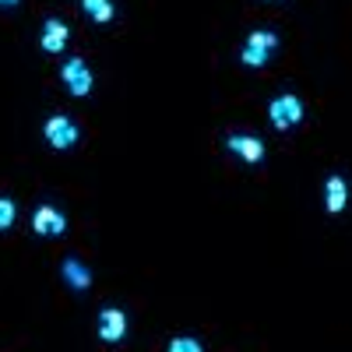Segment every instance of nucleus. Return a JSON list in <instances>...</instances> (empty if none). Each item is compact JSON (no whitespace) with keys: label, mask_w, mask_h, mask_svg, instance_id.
Returning <instances> with one entry per match:
<instances>
[{"label":"nucleus","mask_w":352,"mask_h":352,"mask_svg":"<svg viewBox=\"0 0 352 352\" xmlns=\"http://www.w3.org/2000/svg\"><path fill=\"white\" fill-rule=\"evenodd\" d=\"M60 78L67 85V92L74 99H85L88 92H92V67H88L81 56H71V60L60 64Z\"/></svg>","instance_id":"20e7f679"},{"label":"nucleus","mask_w":352,"mask_h":352,"mask_svg":"<svg viewBox=\"0 0 352 352\" xmlns=\"http://www.w3.org/2000/svg\"><path fill=\"white\" fill-rule=\"evenodd\" d=\"M14 215H18V204L11 197H0V232H8L14 226Z\"/></svg>","instance_id":"f8f14e48"},{"label":"nucleus","mask_w":352,"mask_h":352,"mask_svg":"<svg viewBox=\"0 0 352 352\" xmlns=\"http://www.w3.org/2000/svg\"><path fill=\"white\" fill-rule=\"evenodd\" d=\"M81 11L92 18V21H99V25H106V21H113L116 18V8H113V0H81Z\"/></svg>","instance_id":"9b49d317"},{"label":"nucleus","mask_w":352,"mask_h":352,"mask_svg":"<svg viewBox=\"0 0 352 352\" xmlns=\"http://www.w3.org/2000/svg\"><path fill=\"white\" fill-rule=\"evenodd\" d=\"M345 204H349V184H345V176L331 173L324 180V208H328V215H342Z\"/></svg>","instance_id":"6e6552de"},{"label":"nucleus","mask_w":352,"mask_h":352,"mask_svg":"<svg viewBox=\"0 0 352 352\" xmlns=\"http://www.w3.org/2000/svg\"><path fill=\"white\" fill-rule=\"evenodd\" d=\"M127 335V314L120 307H102L99 310V338L116 345V342H124Z\"/></svg>","instance_id":"423d86ee"},{"label":"nucleus","mask_w":352,"mask_h":352,"mask_svg":"<svg viewBox=\"0 0 352 352\" xmlns=\"http://www.w3.org/2000/svg\"><path fill=\"white\" fill-rule=\"evenodd\" d=\"M43 138H46V144H50L53 152H67V148H74V144H78L81 131H78V124L71 120V116L53 113L50 120L43 124Z\"/></svg>","instance_id":"f03ea898"},{"label":"nucleus","mask_w":352,"mask_h":352,"mask_svg":"<svg viewBox=\"0 0 352 352\" xmlns=\"http://www.w3.org/2000/svg\"><path fill=\"white\" fill-rule=\"evenodd\" d=\"M275 46H278V36L272 32V28H254V32L247 36V43H243V50H240V64L250 67V71L264 67Z\"/></svg>","instance_id":"f257e3e1"},{"label":"nucleus","mask_w":352,"mask_h":352,"mask_svg":"<svg viewBox=\"0 0 352 352\" xmlns=\"http://www.w3.org/2000/svg\"><path fill=\"white\" fill-rule=\"evenodd\" d=\"M226 148H229L232 155H240L243 162H261V159H264V144H261V138H254V134H229V138H226Z\"/></svg>","instance_id":"0eeeda50"},{"label":"nucleus","mask_w":352,"mask_h":352,"mask_svg":"<svg viewBox=\"0 0 352 352\" xmlns=\"http://www.w3.org/2000/svg\"><path fill=\"white\" fill-rule=\"evenodd\" d=\"M166 352H204V345H201L197 338H190V335H176Z\"/></svg>","instance_id":"ddd939ff"},{"label":"nucleus","mask_w":352,"mask_h":352,"mask_svg":"<svg viewBox=\"0 0 352 352\" xmlns=\"http://www.w3.org/2000/svg\"><path fill=\"white\" fill-rule=\"evenodd\" d=\"M60 275H64V282H67L74 292H85L88 285H92V272H88L78 257H67V261L60 264Z\"/></svg>","instance_id":"9d476101"},{"label":"nucleus","mask_w":352,"mask_h":352,"mask_svg":"<svg viewBox=\"0 0 352 352\" xmlns=\"http://www.w3.org/2000/svg\"><path fill=\"white\" fill-rule=\"evenodd\" d=\"M32 232H36V236H46V240L64 236V232H67L64 212H56L53 204H43V208H36V215H32Z\"/></svg>","instance_id":"39448f33"},{"label":"nucleus","mask_w":352,"mask_h":352,"mask_svg":"<svg viewBox=\"0 0 352 352\" xmlns=\"http://www.w3.org/2000/svg\"><path fill=\"white\" fill-rule=\"evenodd\" d=\"M268 120H272L275 131H292V127H300V124H303V102H300V96L282 92L278 99H272Z\"/></svg>","instance_id":"7ed1b4c3"},{"label":"nucleus","mask_w":352,"mask_h":352,"mask_svg":"<svg viewBox=\"0 0 352 352\" xmlns=\"http://www.w3.org/2000/svg\"><path fill=\"white\" fill-rule=\"evenodd\" d=\"M67 39H71V28H67L60 18H46V21H43V39H39V46H43L46 53H64Z\"/></svg>","instance_id":"1a4fd4ad"},{"label":"nucleus","mask_w":352,"mask_h":352,"mask_svg":"<svg viewBox=\"0 0 352 352\" xmlns=\"http://www.w3.org/2000/svg\"><path fill=\"white\" fill-rule=\"evenodd\" d=\"M18 4V0H0V8H14Z\"/></svg>","instance_id":"4468645a"}]
</instances>
